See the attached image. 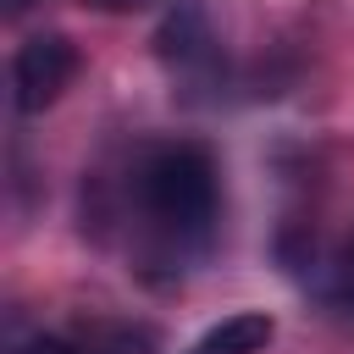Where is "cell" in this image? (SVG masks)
<instances>
[{
  "mask_svg": "<svg viewBox=\"0 0 354 354\" xmlns=\"http://www.w3.org/2000/svg\"><path fill=\"white\" fill-rule=\"evenodd\" d=\"M22 6H28V0H6V11H11V17H17V11H22Z\"/></svg>",
  "mask_w": 354,
  "mask_h": 354,
  "instance_id": "ba28073f",
  "label": "cell"
},
{
  "mask_svg": "<svg viewBox=\"0 0 354 354\" xmlns=\"http://www.w3.org/2000/svg\"><path fill=\"white\" fill-rule=\"evenodd\" d=\"M72 72H77V50H72L66 33H33V39H22L17 55H11V105L22 116L55 105L61 88L72 83Z\"/></svg>",
  "mask_w": 354,
  "mask_h": 354,
  "instance_id": "7a4b0ae2",
  "label": "cell"
},
{
  "mask_svg": "<svg viewBox=\"0 0 354 354\" xmlns=\"http://www.w3.org/2000/svg\"><path fill=\"white\" fill-rule=\"evenodd\" d=\"M17 354H72V348H66L61 337H28V343H22Z\"/></svg>",
  "mask_w": 354,
  "mask_h": 354,
  "instance_id": "5b68a950",
  "label": "cell"
},
{
  "mask_svg": "<svg viewBox=\"0 0 354 354\" xmlns=\"http://www.w3.org/2000/svg\"><path fill=\"white\" fill-rule=\"evenodd\" d=\"M94 11H144L149 0H88Z\"/></svg>",
  "mask_w": 354,
  "mask_h": 354,
  "instance_id": "8992f818",
  "label": "cell"
},
{
  "mask_svg": "<svg viewBox=\"0 0 354 354\" xmlns=\"http://www.w3.org/2000/svg\"><path fill=\"white\" fill-rule=\"evenodd\" d=\"M337 282H343V299L354 304V254H348V266H337Z\"/></svg>",
  "mask_w": 354,
  "mask_h": 354,
  "instance_id": "52a82bcc",
  "label": "cell"
},
{
  "mask_svg": "<svg viewBox=\"0 0 354 354\" xmlns=\"http://www.w3.org/2000/svg\"><path fill=\"white\" fill-rule=\"evenodd\" d=\"M266 343H271V315H260V310L227 315L199 337V348H210V354H260Z\"/></svg>",
  "mask_w": 354,
  "mask_h": 354,
  "instance_id": "277c9868",
  "label": "cell"
},
{
  "mask_svg": "<svg viewBox=\"0 0 354 354\" xmlns=\"http://www.w3.org/2000/svg\"><path fill=\"white\" fill-rule=\"evenodd\" d=\"M133 194L138 210L149 221V238L166 254H188L205 249L210 221H216V166L199 144H160L138 160L133 171Z\"/></svg>",
  "mask_w": 354,
  "mask_h": 354,
  "instance_id": "6da1fadb",
  "label": "cell"
},
{
  "mask_svg": "<svg viewBox=\"0 0 354 354\" xmlns=\"http://www.w3.org/2000/svg\"><path fill=\"white\" fill-rule=\"evenodd\" d=\"M188 354H210V348H199V343H194V348H188Z\"/></svg>",
  "mask_w": 354,
  "mask_h": 354,
  "instance_id": "9c48e42d",
  "label": "cell"
},
{
  "mask_svg": "<svg viewBox=\"0 0 354 354\" xmlns=\"http://www.w3.org/2000/svg\"><path fill=\"white\" fill-rule=\"evenodd\" d=\"M210 17H205V0H177L166 11V22L155 28V55L171 61V66H194L210 55Z\"/></svg>",
  "mask_w": 354,
  "mask_h": 354,
  "instance_id": "3957f363",
  "label": "cell"
}]
</instances>
